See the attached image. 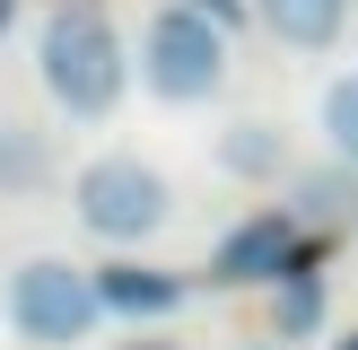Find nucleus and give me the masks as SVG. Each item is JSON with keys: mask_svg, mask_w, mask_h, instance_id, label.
Segmentation results:
<instances>
[{"mask_svg": "<svg viewBox=\"0 0 358 350\" xmlns=\"http://www.w3.org/2000/svg\"><path fill=\"white\" fill-rule=\"evenodd\" d=\"M35 70H44L52 105L79 122H105L131 88V52H122V27L96 9V0H62L35 35Z\"/></svg>", "mask_w": 358, "mask_h": 350, "instance_id": "1", "label": "nucleus"}, {"mask_svg": "<svg viewBox=\"0 0 358 350\" xmlns=\"http://www.w3.org/2000/svg\"><path fill=\"white\" fill-rule=\"evenodd\" d=\"M70 210H79L87 237H105V245H140V237H157V227H166L175 192H166V175H157L149 158L105 149V158H87V167L70 175Z\"/></svg>", "mask_w": 358, "mask_h": 350, "instance_id": "2", "label": "nucleus"}, {"mask_svg": "<svg viewBox=\"0 0 358 350\" xmlns=\"http://www.w3.org/2000/svg\"><path fill=\"white\" fill-rule=\"evenodd\" d=\"M140 88L157 105H210L227 88V35L210 18H192L184 0L149 9V27H140Z\"/></svg>", "mask_w": 358, "mask_h": 350, "instance_id": "3", "label": "nucleus"}, {"mask_svg": "<svg viewBox=\"0 0 358 350\" xmlns=\"http://www.w3.org/2000/svg\"><path fill=\"white\" fill-rule=\"evenodd\" d=\"M0 307H9V332L35 342V350H70L96 324V289H87V272L62 262V254H27L9 272V298H0Z\"/></svg>", "mask_w": 358, "mask_h": 350, "instance_id": "4", "label": "nucleus"}, {"mask_svg": "<svg viewBox=\"0 0 358 350\" xmlns=\"http://www.w3.org/2000/svg\"><path fill=\"white\" fill-rule=\"evenodd\" d=\"M289 272H306V227H297L289 210L236 219L219 237V254H210V280H227V289H280Z\"/></svg>", "mask_w": 358, "mask_h": 350, "instance_id": "5", "label": "nucleus"}, {"mask_svg": "<svg viewBox=\"0 0 358 350\" xmlns=\"http://www.w3.org/2000/svg\"><path fill=\"white\" fill-rule=\"evenodd\" d=\"M87 289H96V315H131V324H157L184 307V272H157V262H105L87 272Z\"/></svg>", "mask_w": 358, "mask_h": 350, "instance_id": "6", "label": "nucleus"}, {"mask_svg": "<svg viewBox=\"0 0 358 350\" xmlns=\"http://www.w3.org/2000/svg\"><path fill=\"white\" fill-rule=\"evenodd\" d=\"M254 18H262L289 52H332L341 27H350V0H254Z\"/></svg>", "mask_w": 358, "mask_h": 350, "instance_id": "7", "label": "nucleus"}, {"mask_svg": "<svg viewBox=\"0 0 358 350\" xmlns=\"http://www.w3.org/2000/svg\"><path fill=\"white\" fill-rule=\"evenodd\" d=\"M297 227H315V237H332V227H358V167H315L297 175Z\"/></svg>", "mask_w": 358, "mask_h": 350, "instance_id": "8", "label": "nucleus"}, {"mask_svg": "<svg viewBox=\"0 0 358 350\" xmlns=\"http://www.w3.org/2000/svg\"><path fill=\"white\" fill-rule=\"evenodd\" d=\"M219 167L245 175V184H271V175H289V132L280 122H227L219 132Z\"/></svg>", "mask_w": 358, "mask_h": 350, "instance_id": "9", "label": "nucleus"}, {"mask_svg": "<svg viewBox=\"0 0 358 350\" xmlns=\"http://www.w3.org/2000/svg\"><path fill=\"white\" fill-rule=\"evenodd\" d=\"M315 132H324L332 167H358V70H341V79L324 88V105H315Z\"/></svg>", "mask_w": 358, "mask_h": 350, "instance_id": "10", "label": "nucleus"}, {"mask_svg": "<svg viewBox=\"0 0 358 350\" xmlns=\"http://www.w3.org/2000/svg\"><path fill=\"white\" fill-rule=\"evenodd\" d=\"M324 307H332V289H324V272L306 262V272H289V280H280V307H271V324L297 342V332H315V324H324Z\"/></svg>", "mask_w": 358, "mask_h": 350, "instance_id": "11", "label": "nucleus"}, {"mask_svg": "<svg viewBox=\"0 0 358 350\" xmlns=\"http://www.w3.org/2000/svg\"><path fill=\"white\" fill-rule=\"evenodd\" d=\"M114 350H184V342H166V332H131V342H114Z\"/></svg>", "mask_w": 358, "mask_h": 350, "instance_id": "12", "label": "nucleus"}, {"mask_svg": "<svg viewBox=\"0 0 358 350\" xmlns=\"http://www.w3.org/2000/svg\"><path fill=\"white\" fill-rule=\"evenodd\" d=\"M9 27H17V0H0V35H9Z\"/></svg>", "mask_w": 358, "mask_h": 350, "instance_id": "13", "label": "nucleus"}, {"mask_svg": "<svg viewBox=\"0 0 358 350\" xmlns=\"http://www.w3.org/2000/svg\"><path fill=\"white\" fill-rule=\"evenodd\" d=\"M332 350H358V324H350V332H341V342H332Z\"/></svg>", "mask_w": 358, "mask_h": 350, "instance_id": "14", "label": "nucleus"}, {"mask_svg": "<svg viewBox=\"0 0 358 350\" xmlns=\"http://www.w3.org/2000/svg\"><path fill=\"white\" fill-rule=\"evenodd\" d=\"M245 350H271V342H245Z\"/></svg>", "mask_w": 358, "mask_h": 350, "instance_id": "15", "label": "nucleus"}, {"mask_svg": "<svg viewBox=\"0 0 358 350\" xmlns=\"http://www.w3.org/2000/svg\"><path fill=\"white\" fill-rule=\"evenodd\" d=\"M0 140H9V122H0Z\"/></svg>", "mask_w": 358, "mask_h": 350, "instance_id": "16", "label": "nucleus"}]
</instances>
